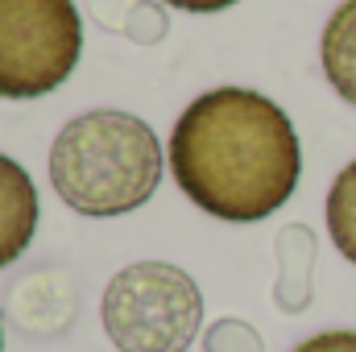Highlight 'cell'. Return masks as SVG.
<instances>
[{
  "label": "cell",
  "instance_id": "6da1fadb",
  "mask_svg": "<svg viewBox=\"0 0 356 352\" xmlns=\"http://www.w3.org/2000/svg\"><path fill=\"white\" fill-rule=\"evenodd\" d=\"M166 158L178 191L228 224L273 216L302 175V145L286 108L253 88L195 95L175 120Z\"/></svg>",
  "mask_w": 356,
  "mask_h": 352
},
{
  "label": "cell",
  "instance_id": "7a4b0ae2",
  "mask_svg": "<svg viewBox=\"0 0 356 352\" xmlns=\"http://www.w3.org/2000/svg\"><path fill=\"white\" fill-rule=\"evenodd\" d=\"M162 170L166 154L154 125L120 108H91L67 120L50 145L54 195L88 220H112L145 207Z\"/></svg>",
  "mask_w": 356,
  "mask_h": 352
},
{
  "label": "cell",
  "instance_id": "3957f363",
  "mask_svg": "<svg viewBox=\"0 0 356 352\" xmlns=\"http://www.w3.org/2000/svg\"><path fill=\"white\" fill-rule=\"evenodd\" d=\"M99 319L120 352H186L203 328V290L170 262H133L104 286Z\"/></svg>",
  "mask_w": 356,
  "mask_h": 352
},
{
  "label": "cell",
  "instance_id": "277c9868",
  "mask_svg": "<svg viewBox=\"0 0 356 352\" xmlns=\"http://www.w3.org/2000/svg\"><path fill=\"white\" fill-rule=\"evenodd\" d=\"M83 58L75 0H0V99H42Z\"/></svg>",
  "mask_w": 356,
  "mask_h": 352
},
{
  "label": "cell",
  "instance_id": "5b68a950",
  "mask_svg": "<svg viewBox=\"0 0 356 352\" xmlns=\"http://www.w3.org/2000/svg\"><path fill=\"white\" fill-rule=\"evenodd\" d=\"M315 253L319 241L307 224H286L273 241L277 278H273V303L286 315H302L315 298Z\"/></svg>",
  "mask_w": 356,
  "mask_h": 352
},
{
  "label": "cell",
  "instance_id": "8992f818",
  "mask_svg": "<svg viewBox=\"0 0 356 352\" xmlns=\"http://www.w3.org/2000/svg\"><path fill=\"white\" fill-rule=\"evenodd\" d=\"M38 232V186L21 162L0 154V269L13 265Z\"/></svg>",
  "mask_w": 356,
  "mask_h": 352
},
{
  "label": "cell",
  "instance_id": "52a82bcc",
  "mask_svg": "<svg viewBox=\"0 0 356 352\" xmlns=\"http://www.w3.org/2000/svg\"><path fill=\"white\" fill-rule=\"evenodd\" d=\"M319 63H323V79L332 83V91L356 108V0H344L319 38Z\"/></svg>",
  "mask_w": 356,
  "mask_h": 352
},
{
  "label": "cell",
  "instance_id": "ba28073f",
  "mask_svg": "<svg viewBox=\"0 0 356 352\" xmlns=\"http://www.w3.org/2000/svg\"><path fill=\"white\" fill-rule=\"evenodd\" d=\"M327 232H332V245L344 253V262L356 265V158L336 175L332 191H327Z\"/></svg>",
  "mask_w": 356,
  "mask_h": 352
},
{
  "label": "cell",
  "instance_id": "9c48e42d",
  "mask_svg": "<svg viewBox=\"0 0 356 352\" xmlns=\"http://www.w3.org/2000/svg\"><path fill=\"white\" fill-rule=\"evenodd\" d=\"M203 352H266L261 336L245 319H216L203 336Z\"/></svg>",
  "mask_w": 356,
  "mask_h": 352
},
{
  "label": "cell",
  "instance_id": "30bf717a",
  "mask_svg": "<svg viewBox=\"0 0 356 352\" xmlns=\"http://www.w3.org/2000/svg\"><path fill=\"white\" fill-rule=\"evenodd\" d=\"M120 29H124V38H129V42L154 46V42H162V38H166L170 17H166V8H162V4H129V13H124Z\"/></svg>",
  "mask_w": 356,
  "mask_h": 352
},
{
  "label": "cell",
  "instance_id": "8fae6325",
  "mask_svg": "<svg viewBox=\"0 0 356 352\" xmlns=\"http://www.w3.org/2000/svg\"><path fill=\"white\" fill-rule=\"evenodd\" d=\"M294 352H356V332H348V328H332V332H319V336L302 340Z\"/></svg>",
  "mask_w": 356,
  "mask_h": 352
},
{
  "label": "cell",
  "instance_id": "7c38bea8",
  "mask_svg": "<svg viewBox=\"0 0 356 352\" xmlns=\"http://www.w3.org/2000/svg\"><path fill=\"white\" fill-rule=\"evenodd\" d=\"M162 4L182 8V13H224V8H232V4H241V0H162Z\"/></svg>",
  "mask_w": 356,
  "mask_h": 352
},
{
  "label": "cell",
  "instance_id": "4fadbf2b",
  "mask_svg": "<svg viewBox=\"0 0 356 352\" xmlns=\"http://www.w3.org/2000/svg\"><path fill=\"white\" fill-rule=\"evenodd\" d=\"M0 352H4V332H0Z\"/></svg>",
  "mask_w": 356,
  "mask_h": 352
}]
</instances>
